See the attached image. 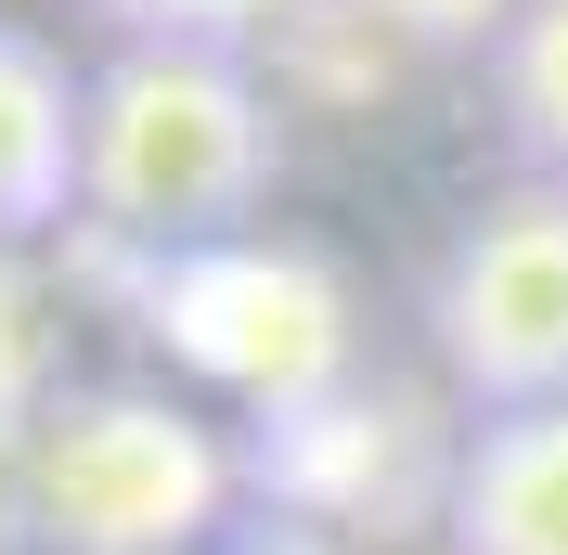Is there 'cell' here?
<instances>
[{"instance_id": "cell-12", "label": "cell", "mask_w": 568, "mask_h": 555, "mask_svg": "<svg viewBox=\"0 0 568 555\" xmlns=\"http://www.w3.org/2000/svg\"><path fill=\"white\" fill-rule=\"evenodd\" d=\"M349 13L375 39H400V52H478V65H491L504 27H517L530 0H349Z\"/></svg>"}, {"instance_id": "cell-4", "label": "cell", "mask_w": 568, "mask_h": 555, "mask_svg": "<svg viewBox=\"0 0 568 555\" xmlns=\"http://www.w3.org/2000/svg\"><path fill=\"white\" fill-rule=\"evenodd\" d=\"M426 362L465 414L568 401V181L517 169L453 208L426 259Z\"/></svg>"}, {"instance_id": "cell-6", "label": "cell", "mask_w": 568, "mask_h": 555, "mask_svg": "<svg viewBox=\"0 0 568 555\" xmlns=\"http://www.w3.org/2000/svg\"><path fill=\"white\" fill-rule=\"evenodd\" d=\"M78 169H91V65L0 13V245L78 233Z\"/></svg>"}, {"instance_id": "cell-9", "label": "cell", "mask_w": 568, "mask_h": 555, "mask_svg": "<svg viewBox=\"0 0 568 555\" xmlns=\"http://www.w3.org/2000/svg\"><path fill=\"white\" fill-rule=\"evenodd\" d=\"M388 78H400V39H375L349 0H311L297 27H272V91H284V117H297V104H375Z\"/></svg>"}, {"instance_id": "cell-11", "label": "cell", "mask_w": 568, "mask_h": 555, "mask_svg": "<svg viewBox=\"0 0 568 555\" xmlns=\"http://www.w3.org/2000/svg\"><path fill=\"white\" fill-rule=\"evenodd\" d=\"M116 39H169V52H272V27H297L311 0H91Z\"/></svg>"}, {"instance_id": "cell-1", "label": "cell", "mask_w": 568, "mask_h": 555, "mask_svg": "<svg viewBox=\"0 0 568 555\" xmlns=\"http://www.w3.org/2000/svg\"><path fill=\"white\" fill-rule=\"evenodd\" d=\"M65 284L104 297L142 349H169L194 387L246 401V426H284V414H311V401H336L349 375H375L362 362L349 272L323 245H297V233H233V245L155 259V245H116V233L78 220L65 233Z\"/></svg>"}, {"instance_id": "cell-10", "label": "cell", "mask_w": 568, "mask_h": 555, "mask_svg": "<svg viewBox=\"0 0 568 555\" xmlns=\"http://www.w3.org/2000/svg\"><path fill=\"white\" fill-rule=\"evenodd\" d=\"M52 284H39V259L27 245H0V440L13 426H39L52 414V387H65V336H52Z\"/></svg>"}, {"instance_id": "cell-7", "label": "cell", "mask_w": 568, "mask_h": 555, "mask_svg": "<svg viewBox=\"0 0 568 555\" xmlns=\"http://www.w3.org/2000/svg\"><path fill=\"white\" fill-rule=\"evenodd\" d=\"M439 555H568V401L465 414V478Z\"/></svg>"}, {"instance_id": "cell-3", "label": "cell", "mask_w": 568, "mask_h": 555, "mask_svg": "<svg viewBox=\"0 0 568 555\" xmlns=\"http://www.w3.org/2000/svg\"><path fill=\"white\" fill-rule=\"evenodd\" d=\"M246 491V440L142 375H65L13 452V529L39 555H207Z\"/></svg>"}, {"instance_id": "cell-5", "label": "cell", "mask_w": 568, "mask_h": 555, "mask_svg": "<svg viewBox=\"0 0 568 555\" xmlns=\"http://www.w3.org/2000/svg\"><path fill=\"white\" fill-rule=\"evenodd\" d=\"M453 478H465V414L439 401L426 375H349L336 401L284 414L246 440V491L297 529H336V543L388 555L414 529L453 517Z\"/></svg>"}, {"instance_id": "cell-8", "label": "cell", "mask_w": 568, "mask_h": 555, "mask_svg": "<svg viewBox=\"0 0 568 555\" xmlns=\"http://www.w3.org/2000/svg\"><path fill=\"white\" fill-rule=\"evenodd\" d=\"M491 117L542 181H568V0H530L491 52Z\"/></svg>"}, {"instance_id": "cell-13", "label": "cell", "mask_w": 568, "mask_h": 555, "mask_svg": "<svg viewBox=\"0 0 568 555\" xmlns=\"http://www.w3.org/2000/svg\"><path fill=\"white\" fill-rule=\"evenodd\" d=\"M207 555H362V543H336V529H297V517H272V504H258V517H233Z\"/></svg>"}, {"instance_id": "cell-2", "label": "cell", "mask_w": 568, "mask_h": 555, "mask_svg": "<svg viewBox=\"0 0 568 555\" xmlns=\"http://www.w3.org/2000/svg\"><path fill=\"white\" fill-rule=\"evenodd\" d=\"M284 181V91L258 52H169V39H116L91 65V169L78 220L116 245H233L258 233Z\"/></svg>"}]
</instances>
